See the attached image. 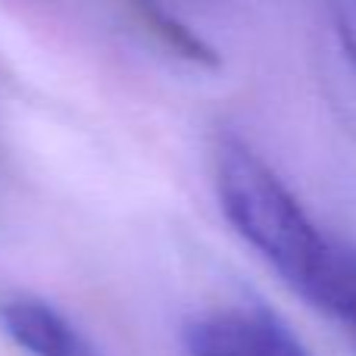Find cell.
I'll return each mask as SVG.
<instances>
[{"instance_id": "1", "label": "cell", "mask_w": 356, "mask_h": 356, "mask_svg": "<svg viewBox=\"0 0 356 356\" xmlns=\"http://www.w3.org/2000/svg\"><path fill=\"white\" fill-rule=\"evenodd\" d=\"M213 184L228 225L309 307L334 316L356 269V247L332 238L309 216L259 150L222 135L213 150Z\"/></svg>"}, {"instance_id": "2", "label": "cell", "mask_w": 356, "mask_h": 356, "mask_svg": "<svg viewBox=\"0 0 356 356\" xmlns=\"http://www.w3.org/2000/svg\"><path fill=\"white\" fill-rule=\"evenodd\" d=\"M188 356H309L272 309L257 303L207 309L184 325Z\"/></svg>"}, {"instance_id": "3", "label": "cell", "mask_w": 356, "mask_h": 356, "mask_svg": "<svg viewBox=\"0 0 356 356\" xmlns=\"http://www.w3.org/2000/svg\"><path fill=\"white\" fill-rule=\"evenodd\" d=\"M0 325L25 356H104L66 313L41 297H6L0 303Z\"/></svg>"}, {"instance_id": "4", "label": "cell", "mask_w": 356, "mask_h": 356, "mask_svg": "<svg viewBox=\"0 0 356 356\" xmlns=\"http://www.w3.org/2000/svg\"><path fill=\"white\" fill-rule=\"evenodd\" d=\"M341 41H344V50H347V56H350V60H353V66H356V31L344 29V31H341Z\"/></svg>"}]
</instances>
